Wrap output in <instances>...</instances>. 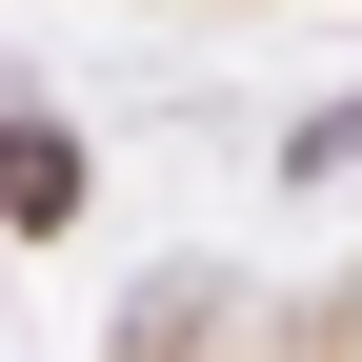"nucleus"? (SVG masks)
<instances>
[{"label": "nucleus", "instance_id": "f257e3e1", "mask_svg": "<svg viewBox=\"0 0 362 362\" xmlns=\"http://www.w3.org/2000/svg\"><path fill=\"white\" fill-rule=\"evenodd\" d=\"M81 202V141H40V121H21V141H0V221H61Z\"/></svg>", "mask_w": 362, "mask_h": 362}]
</instances>
